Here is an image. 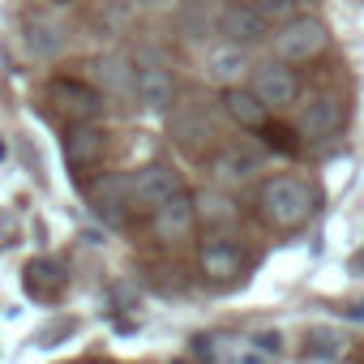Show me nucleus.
<instances>
[{
    "label": "nucleus",
    "mask_w": 364,
    "mask_h": 364,
    "mask_svg": "<svg viewBox=\"0 0 364 364\" xmlns=\"http://www.w3.org/2000/svg\"><path fill=\"white\" fill-rule=\"evenodd\" d=\"M317 210V193L304 176H270L262 185V215L283 228V232H296L313 219Z\"/></svg>",
    "instance_id": "nucleus-1"
},
{
    "label": "nucleus",
    "mask_w": 364,
    "mask_h": 364,
    "mask_svg": "<svg viewBox=\"0 0 364 364\" xmlns=\"http://www.w3.org/2000/svg\"><path fill=\"white\" fill-rule=\"evenodd\" d=\"M129 193H133V206L159 210L171 198L185 193V185H180V171L176 167H167V163H141L137 171H129Z\"/></svg>",
    "instance_id": "nucleus-2"
},
{
    "label": "nucleus",
    "mask_w": 364,
    "mask_h": 364,
    "mask_svg": "<svg viewBox=\"0 0 364 364\" xmlns=\"http://www.w3.org/2000/svg\"><path fill=\"white\" fill-rule=\"evenodd\" d=\"M48 99L56 103V112H65L73 124H95L103 116V90H95L86 77H52L48 82Z\"/></svg>",
    "instance_id": "nucleus-3"
},
{
    "label": "nucleus",
    "mask_w": 364,
    "mask_h": 364,
    "mask_svg": "<svg viewBox=\"0 0 364 364\" xmlns=\"http://www.w3.org/2000/svg\"><path fill=\"white\" fill-rule=\"evenodd\" d=\"M326 43H330V31H326V22L321 18H296V22H287L279 35H274V52H279V60L283 65H300V60H313V56H321L326 52Z\"/></svg>",
    "instance_id": "nucleus-4"
},
{
    "label": "nucleus",
    "mask_w": 364,
    "mask_h": 364,
    "mask_svg": "<svg viewBox=\"0 0 364 364\" xmlns=\"http://www.w3.org/2000/svg\"><path fill=\"white\" fill-rule=\"evenodd\" d=\"M86 82L116 99H137V69L124 52H103L86 65Z\"/></svg>",
    "instance_id": "nucleus-5"
},
{
    "label": "nucleus",
    "mask_w": 364,
    "mask_h": 364,
    "mask_svg": "<svg viewBox=\"0 0 364 364\" xmlns=\"http://www.w3.org/2000/svg\"><path fill=\"white\" fill-rule=\"evenodd\" d=\"M90 210L107 223V228H124L129 210H133V193H129V176H99L86 189Z\"/></svg>",
    "instance_id": "nucleus-6"
},
{
    "label": "nucleus",
    "mask_w": 364,
    "mask_h": 364,
    "mask_svg": "<svg viewBox=\"0 0 364 364\" xmlns=\"http://www.w3.org/2000/svg\"><path fill=\"white\" fill-rule=\"evenodd\" d=\"M22 43H26V52L35 56V60H56L65 48H69V31H65V22H56L52 14H26L22 18Z\"/></svg>",
    "instance_id": "nucleus-7"
},
{
    "label": "nucleus",
    "mask_w": 364,
    "mask_h": 364,
    "mask_svg": "<svg viewBox=\"0 0 364 364\" xmlns=\"http://www.w3.org/2000/svg\"><path fill=\"white\" fill-rule=\"evenodd\" d=\"M215 31L223 35V39H232L236 48H245V43H257V39H266V18L257 14V5H245V0H232V5H223V9H215Z\"/></svg>",
    "instance_id": "nucleus-8"
},
{
    "label": "nucleus",
    "mask_w": 364,
    "mask_h": 364,
    "mask_svg": "<svg viewBox=\"0 0 364 364\" xmlns=\"http://www.w3.org/2000/svg\"><path fill=\"white\" fill-rule=\"evenodd\" d=\"M253 95H257L266 107H283V103H291V99L300 95V77H296V69L283 65V60L257 65V69H253Z\"/></svg>",
    "instance_id": "nucleus-9"
},
{
    "label": "nucleus",
    "mask_w": 364,
    "mask_h": 364,
    "mask_svg": "<svg viewBox=\"0 0 364 364\" xmlns=\"http://www.w3.org/2000/svg\"><path fill=\"white\" fill-rule=\"evenodd\" d=\"M193 228H198V202H193L189 193H180V198H171L167 206H159V210H154V232H159L167 245L185 240Z\"/></svg>",
    "instance_id": "nucleus-10"
},
{
    "label": "nucleus",
    "mask_w": 364,
    "mask_h": 364,
    "mask_svg": "<svg viewBox=\"0 0 364 364\" xmlns=\"http://www.w3.org/2000/svg\"><path fill=\"white\" fill-rule=\"evenodd\" d=\"M257 171H262V150H253V146H228L215 159V176H219V185H228V189L249 185Z\"/></svg>",
    "instance_id": "nucleus-11"
},
{
    "label": "nucleus",
    "mask_w": 364,
    "mask_h": 364,
    "mask_svg": "<svg viewBox=\"0 0 364 364\" xmlns=\"http://www.w3.org/2000/svg\"><path fill=\"white\" fill-rule=\"evenodd\" d=\"M338 129H343V103H338V99L317 95V99H309V103H304V112H300V133H304L309 141L334 137Z\"/></svg>",
    "instance_id": "nucleus-12"
},
{
    "label": "nucleus",
    "mask_w": 364,
    "mask_h": 364,
    "mask_svg": "<svg viewBox=\"0 0 364 364\" xmlns=\"http://www.w3.org/2000/svg\"><path fill=\"white\" fill-rule=\"evenodd\" d=\"M60 146H65V163L69 167H95L103 159V150H107V133L99 124H73Z\"/></svg>",
    "instance_id": "nucleus-13"
},
{
    "label": "nucleus",
    "mask_w": 364,
    "mask_h": 364,
    "mask_svg": "<svg viewBox=\"0 0 364 364\" xmlns=\"http://www.w3.org/2000/svg\"><path fill=\"white\" fill-rule=\"evenodd\" d=\"M137 103L146 112H167L176 103V77L163 65H141L137 69Z\"/></svg>",
    "instance_id": "nucleus-14"
},
{
    "label": "nucleus",
    "mask_w": 364,
    "mask_h": 364,
    "mask_svg": "<svg viewBox=\"0 0 364 364\" xmlns=\"http://www.w3.org/2000/svg\"><path fill=\"white\" fill-rule=\"evenodd\" d=\"M202 270L210 279H219V283L223 279H236L245 270V249L236 240H228V236H215V240L202 245Z\"/></svg>",
    "instance_id": "nucleus-15"
},
{
    "label": "nucleus",
    "mask_w": 364,
    "mask_h": 364,
    "mask_svg": "<svg viewBox=\"0 0 364 364\" xmlns=\"http://www.w3.org/2000/svg\"><path fill=\"white\" fill-rule=\"evenodd\" d=\"M223 112L236 120V124H245V129H253V133H262V129H270V107L253 95V90H240V86H232V90H223Z\"/></svg>",
    "instance_id": "nucleus-16"
},
{
    "label": "nucleus",
    "mask_w": 364,
    "mask_h": 364,
    "mask_svg": "<svg viewBox=\"0 0 364 364\" xmlns=\"http://www.w3.org/2000/svg\"><path fill=\"white\" fill-rule=\"evenodd\" d=\"M253 65H249V52L245 48H236V43H228V48H215L210 52V60H206V73H210V82H219L223 90H232L245 73H249Z\"/></svg>",
    "instance_id": "nucleus-17"
},
{
    "label": "nucleus",
    "mask_w": 364,
    "mask_h": 364,
    "mask_svg": "<svg viewBox=\"0 0 364 364\" xmlns=\"http://www.w3.org/2000/svg\"><path fill=\"white\" fill-rule=\"evenodd\" d=\"M22 283H26V291H31L35 300H43V304H52V300H60V296H65V274H60V266H56V262H48V257L31 262V266H26V274H22Z\"/></svg>",
    "instance_id": "nucleus-18"
},
{
    "label": "nucleus",
    "mask_w": 364,
    "mask_h": 364,
    "mask_svg": "<svg viewBox=\"0 0 364 364\" xmlns=\"http://www.w3.org/2000/svg\"><path fill=\"white\" fill-rule=\"evenodd\" d=\"M171 133H176L180 146H189V133H198V141H206V137H215V124L202 112H189V116H176L171 120Z\"/></svg>",
    "instance_id": "nucleus-19"
},
{
    "label": "nucleus",
    "mask_w": 364,
    "mask_h": 364,
    "mask_svg": "<svg viewBox=\"0 0 364 364\" xmlns=\"http://www.w3.org/2000/svg\"><path fill=\"white\" fill-rule=\"evenodd\" d=\"M257 14L266 18V26H287L296 22V0H257Z\"/></svg>",
    "instance_id": "nucleus-20"
},
{
    "label": "nucleus",
    "mask_w": 364,
    "mask_h": 364,
    "mask_svg": "<svg viewBox=\"0 0 364 364\" xmlns=\"http://www.w3.org/2000/svg\"><path fill=\"white\" fill-rule=\"evenodd\" d=\"M198 215H206L210 223H219V219H223V223H232V219H236L232 202H228V198H219V193H206V198L198 202Z\"/></svg>",
    "instance_id": "nucleus-21"
},
{
    "label": "nucleus",
    "mask_w": 364,
    "mask_h": 364,
    "mask_svg": "<svg viewBox=\"0 0 364 364\" xmlns=\"http://www.w3.org/2000/svg\"><path fill=\"white\" fill-rule=\"evenodd\" d=\"M18 236H22L18 215H14V210H0V253H5L9 245H18Z\"/></svg>",
    "instance_id": "nucleus-22"
},
{
    "label": "nucleus",
    "mask_w": 364,
    "mask_h": 364,
    "mask_svg": "<svg viewBox=\"0 0 364 364\" xmlns=\"http://www.w3.org/2000/svg\"><path fill=\"white\" fill-rule=\"evenodd\" d=\"M347 317H351V321H364V300H360V304H351V309H347Z\"/></svg>",
    "instance_id": "nucleus-23"
},
{
    "label": "nucleus",
    "mask_w": 364,
    "mask_h": 364,
    "mask_svg": "<svg viewBox=\"0 0 364 364\" xmlns=\"http://www.w3.org/2000/svg\"><path fill=\"white\" fill-rule=\"evenodd\" d=\"M141 5H150V9H167V5H176V0H141Z\"/></svg>",
    "instance_id": "nucleus-24"
},
{
    "label": "nucleus",
    "mask_w": 364,
    "mask_h": 364,
    "mask_svg": "<svg viewBox=\"0 0 364 364\" xmlns=\"http://www.w3.org/2000/svg\"><path fill=\"white\" fill-rule=\"evenodd\" d=\"M245 364H266V360H257V355H245Z\"/></svg>",
    "instance_id": "nucleus-25"
},
{
    "label": "nucleus",
    "mask_w": 364,
    "mask_h": 364,
    "mask_svg": "<svg viewBox=\"0 0 364 364\" xmlns=\"http://www.w3.org/2000/svg\"><path fill=\"white\" fill-rule=\"evenodd\" d=\"M56 5H69V0H56Z\"/></svg>",
    "instance_id": "nucleus-26"
}]
</instances>
